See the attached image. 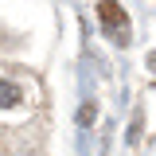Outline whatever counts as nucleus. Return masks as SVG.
Segmentation results:
<instances>
[{
	"mask_svg": "<svg viewBox=\"0 0 156 156\" xmlns=\"http://www.w3.org/2000/svg\"><path fill=\"white\" fill-rule=\"evenodd\" d=\"M0 105H20V86L16 82H0Z\"/></svg>",
	"mask_w": 156,
	"mask_h": 156,
	"instance_id": "2",
	"label": "nucleus"
},
{
	"mask_svg": "<svg viewBox=\"0 0 156 156\" xmlns=\"http://www.w3.org/2000/svg\"><path fill=\"white\" fill-rule=\"evenodd\" d=\"M98 20L113 43H129V16L117 0H98Z\"/></svg>",
	"mask_w": 156,
	"mask_h": 156,
	"instance_id": "1",
	"label": "nucleus"
}]
</instances>
